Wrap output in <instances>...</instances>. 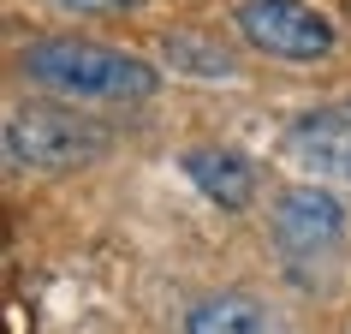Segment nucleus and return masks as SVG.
<instances>
[{
    "label": "nucleus",
    "mask_w": 351,
    "mask_h": 334,
    "mask_svg": "<svg viewBox=\"0 0 351 334\" xmlns=\"http://www.w3.org/2000/svg\"><path fill=\"white\" fill-rule=\"evenodd\" d=\"M239 36L268 60H292V66H315L339 48V30L322 6L310 0H244L239 6Z\"/></svg>",
    "instance_id": "3"
},
{
    "label": "nucleus",
    "mask_w": 351,
    "mask_h": 334,
    "mask_svg": "<svg viewBox=\"0 0 351 334\" xmlns=\"http://www.w3.org/2000/svg\"><path fill=\"white\" fill-rule=\"evenodd\" d=\"M286 155L322 186H351V102L298 113V126L286 131Z\"/></svg>",
    "instance_id": "5"
},
{
    "label": "nucleus",
    "mask_w": 351,
    "mask_h": 334,
    "mask_svg": "<svg viewBox=\"0 0 351 334\" xmlns=\"http://www.w3.org/2000/svg\"><path fill=\"white\" fill-rule=\"evenodd\" d=\"M351 233V209L333 197L322 179H304V186H286L268 203V239L286 251L292 263L310 257H333Z\"/></svg>",
    "instance_id": "4"
},
{
    "label": "nucleus",
    "mask_w": 351,
    "mask_h": 334,
    "mask_svg": "<svg viewBox=\"0 0 351 334\" xmlns=\"http://www.w3.org/2000/svg\"><path fill=\"white\" fill-rule=\"evenodd\" d=\"M113 149V131L95 126V120H77V108H12L6 126H0V155H6V173L24 179V173H77V167H95Z\"/></svg>",
    "instance_id": "2"
},
{
    "label": "nucleus",
    "mask_w": 351,
    "mask_h": 334,
    "mask_svg": "<svg viewBox=\"0 0 351 334\" xmlns=\"http://www.w3.org/2000/svg\"><path fill=\"white\" fill-rule=\"evenodd\" d=\"M66 19H108V12H137L149 0H54Z\"/></svg>",
    "instance_id": "9"
},
{
    "label": "nucleus",
    "mask_w": 351,
    "mask_h": 334,
    "mask_svg": "<svg viewBox=\"0 0 351 334\" xmlns=\"http://www.w3.org/2000/svg\"><path fill=\"white\" fill-rule=\"evenodd\" d=\"M179 167H185V179L203 191L215 209H250V197H256V167L244 162L239 149L203 144V149H185Z\"/></svg>",
    "instance_id": "6"
},
{
    "label": "nucleus",
    "mask_w": 351,
    "mask_h": 334,
    "mask_svg": "<svg viewBox=\"0 0 351 334\" xmlns=\"http://www.w3.org/2000/svg\"><path fill=\"white\" fill-rule=\"evenodd\" d=\"M179 334H274V311H268V298L244 293V287H221V293L191 298V311L179 316Z\"/></svg>",
    "instance_id": "7"
},
{
    "label": "nucleus",
    "mask_w": 351,
    "mask_h": 334,
    "mask_svg": "<svg viewBox=\"0 0 351 334\" xmlns=\"http://www.w3.org/2000/svg\"><path fill=\"white\" fill-rule=\"evenodd\" d=\"M161 66L167 72L191 78V84H232L239 78V54L226 48L221 36H197V30H173V36H161Z\"/></svg>",
    "instance_id": "8"
},
{
    "label": "nucleus",
    "mask_w": 351,
    "mask_h": 334,
    "mask_svg": "<svg viewBox=\"0 0 351 334\" xmlns=\"http://www.w3.org/2000/svg\"><path fill=\"white\" fill-rule=\"evenodd\" d=\"M19 78L66 108H137L161 90L155 60L90 36H42L19 54Z\"/></svg>",
    "instance_id": "1"
}]
</instances>
